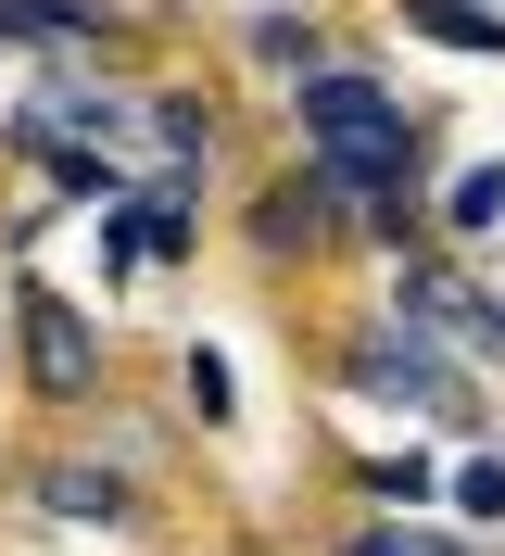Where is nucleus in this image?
<instances>
[{"label": "nucleus", "instance_id": "nucleus-1", "mask_svg": "<svg viewBox=\"0 0 505 556\" xmlns=\"http://www.w3.org/2000/svg\"><path fill=\"white\" fill-rule=\"evenodd\" d=\"M354 392H379V405H417V417H468V380H455V367H442L417 329H392V342L354 354Z\"/></svg>", "mask_w": 505, "mask_h": 556}, {"label": "nucleus", "instance_id": "nucleus-2", "mask_svg": "<svg viewBox=\"0 0 505 556\" xmlns=\"http://www.w3.org/2000/svg\"><path fill=\"white\" fill-rule=\"evenodd\" d=\"M26 380L51 392V405H76V392L101 380V342H89V316H76L64 291H26Z\"/></svg>", "mask_w": 505, "mask_h": 556}, {"label": "nucleus", "instance_id": "nucleus-3", "mask_svg": "<svg viewBox=\"0 0 505 556\" xmlns=\"http://www.w3.org/2000/svg\"><path fill=\"white\" fill-rule=\"evenodd\" d=\"M404 329H455V342H480V354H505V304H480V291H455V278H404Z\"/></svg>", "mask_w": 505, "mask_h": 556}, {"label": "nucleus", "instance_id": "nucleus-4", "mask_svg": "<svg viewBox=\"0 0 505 556\" xmlns=\"http://www.w3.org/2000/svg\"><path fill=\"white\" fill-rule=\"evenodd\" d=\"M404 26L442 38V51H480V64H505V13H480V0H404Z\"/></svg>", "mask_w": 505, "mask_h": 556}, {"label": "nucleus", "instance_id": "nucleus-5", "mask_svg": "<svg viewBox=\"0 0 505 556\" xmlns=\"http://www.w3.org/2000/svg\"><path fill=\"white\" fill-rule=\"evenodd\" d=\"M38 506H51V519H127V481H114V468H51V481H38Z\"/></svg>", "mask_w": 505, "mask_h": 556}, {"label": "nucleus", "instance_id": "nucleus-6", "mask_svg": "<svg viewBox=\"0 0 505 556\" xmlns=\"http://www.w3.org/2000/svg\"><path fill=\"white\" fill-rule=\"evenodd\" d=\"M139 127L165 139L177 165H202V152H215V114H202V102H177V89H152V114H139Z\"/></svg>", "mask_w": 505, "mask_h": 556}, {"label": "nucleus", "instance_id": "nucleus-7", "mask_svg": "<svg viewBox=\"0 0 505 556\" xmlns=\"http://www.w3.org/2000/svg\"><path fill=\"white\" fill-rule=\"evenodd\" d=\"M442 215H455V228H505V165H468Z\"/></svg>", "mask_w": 505, "mask_h": 556}, {"label": "nucleus", "instance_id": "nucleus-8", "mask_svg": "<svg viewBox=\"0 0 505 556\" xmlns=\"http://www.w3.org/2000/svg\"><path fill=\"white\" fill-rule=\"evenodd\" d=\"M455 506H468V519H505V455H468V468H455Z\"/></svg>", "mask_w": 505, "mask_h": 556}, {"label": "nucleus", "instance_id": "nucleus-9", "mask_svg": "<svg viewBox=\"0 0 505 556\" xmlns=\"http://www.w3.org/2000/svg\"><path fill=\"white\" fill-rule=\"evenodd\" d=\"M354 556H455V544H430V531H367Z\"/></svg>", "mask_w": 505, "mask_h": 556}]
</instances>
